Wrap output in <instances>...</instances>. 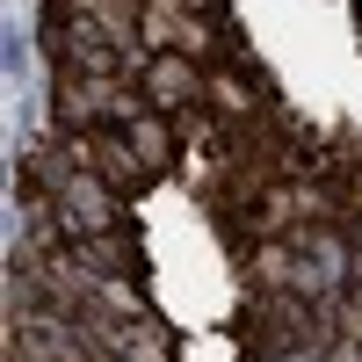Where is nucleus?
<instances>
[{
  "instance_id": "nucleus-1",
  "label": "nucleus",
  "mask_w": 362,
  "mask_h": 362,
  "mask_svg": "<svg viewBox=\"0 0 362 362\" xmlns=\"http://www.w3.org/2000/svg\"><path fill=\"white\" fill-rule=\"evenodd\" d=\"M51 109H58V131H109V124L145 116L153 102H145V87L131 73H58Z\"/></svg>"
},
{
  "instance_id": "nucleus-2",
  "label": "nucleus",
  "mask_w": 362,
  "mask_h": 362,
  "mask_svg": "<svg viewBox=\"0 0 362 362\" xmlns=\"http://www.w3.org/2000/svg\"><path fill=\"white\" fill-rule=\"evenodd\" d=\"M138 87H145V102H153L160 116H203V95H210V66L189 51H153L138 66Z\"/></svg>"
},
{
  "instance_id": "nucleus-3",
  "label": "nucleus",
  "mask_w": 362,
  "mask_h": 362,
  "mask_svg": "<svg viewBox=\"0 0 362 362\" xmlns=\"http://www.w3.org/2000/svg\"><path fill=\"white\" fill-rule=\"evenodd\" d=\"M51 203H58V225H66V239H87V232H116V225H124V189H109V181L87 174V167H80Z\"/></svg>"
},
{
  "instance_id": "nucleus-4",
  "label": "nucleus",
  "mask_w": 362,
  "mask_h": 362,
  "mask_svg": "<svg viewBox=\"0 0 362 362\" xmlns=\"http://www.w3.org/2000/svg\"><path fill=\"white\" fill-rule=\"evenodd\" d=\"M203 109H210V124H254V116L276 109V95H268V80L254 66H210Z\"/></svg>"
},
{
  "instance_id": "nucleus-5",
  "label": "nucleus",
  "mask_w": 362,
  "mask_h": 362,
  "mask_svg": "<svg viewBox=\"0 0 362 362\" xmlns=\"http://www.w3.org/2000/svg\"><path fill=\"white\" fill-rule=\"evenodd\" d=\"M73 254L95 268V276H131V283H145V247H138L131 225H116V232H87V239H73Z\"/></svg>"
},
{
  "instance_id": "nucleus-6",
  "label": "nucleus",
  "mask_w": 362,
  "mask_h": 362,
  "mask_svg": "<svg viewBox=\"0 0 362 362\" xmlns=\"http://www.w3.org/2000/svg\"><path fill=\"white\" fill-rule=\"evenodd\" d=\"M124 138L138 145V160H145V174H167L174 160H181V138H189V131H181L174 124V116H160V109H145V116H131V124H124Z\"/></svg>"
},
{
  "instance_id": "nucleus-7",
  "label": "nucleus",
  "mask_w": 362,
  "mask_h": 362,
  "mask_svg": "<svg viewBox=\"0 0 362 362\" xmlns=\"http://www.w3.org/2000/svg\"><path fill=\"white\" fill-rule=\"evenodd\" d=\"M297 239H247V290H297Z\"/></svg>"
},
{
  "instance_id": "nucleus-8",
  "label": "nucleus",
  "mask_w": 362,
  "mask_h": 362,
  "mask_svg": "<svg viewBox=\"0 0 362 362\" xmlns=\"http://www.w3.org/2000/svg\"><path fill=\"white\" fill-rule=\"evenodd\" d=\"M51 8H66V15H95V22H109L124 44H138V51H145V37H138L145 0H51Z\"/></svg>"
},
{
  "instance_id": "nucleus-9",
  "label": "nucleus",
  "mask_w": 362,
  "mask_h": 362,
  "mask_svg": "<svg viewBox=\"0 0 362 362\" xmlns=\"http://www.w3.org/2000/svg\"><path fill=\"white\" fill-rule=\"evenodd\" d=\"M116 362H174V334L145 312V319H131L124 326V341H116Z\"/></svg>"
},
{
  "instance_id": "nucleus-10",
  "label": "nucleus",
  "mask_w": 362,
  "mask_h": 362,
  "mask_svg": "<svg viewBox=\"0 0 362 362\" xmlns=\"http://www.w3.org/2000/svg\"><path fill=\"white\" fill-rule=\"evenodd\" d=\"M348 232H355V276H362V218H355V225H348Z\"/></svg>"
}]
</instances>
